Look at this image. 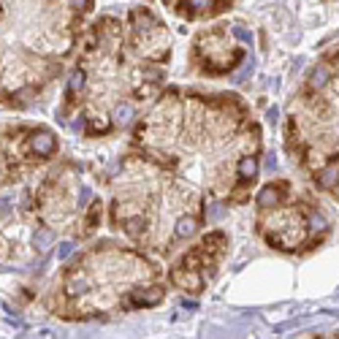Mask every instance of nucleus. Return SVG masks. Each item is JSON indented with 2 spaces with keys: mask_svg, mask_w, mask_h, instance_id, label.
Here are the masks:
<instances>
[{
  "mask_svg": "<svg viewBox=\"0 0 339 339\" xmlns=\"http://www.w3.org/2000/svg\"><path fill=\"white\" fill-rule=\"evenodd\" d=\"M30 149H33L35 155H44V158H47V155H52L54 152V139H52V133H47V130H44V133L33 136V139H30Z\"/></svg>",
  "mask_w": 339,
  "mask_h": 339,
  "instance_id": "1",
  "label": "nucleus"
},
{
  "mask_svg": "<svg viewBox=\"0 0 339 339\" xmlns=\"http://www.w3.org/2000/svg\"><path fill=\"white\" fill-rule=\"evenodd\" d=\"M160 298H163V293L158 291V288H149V291H136L133 293V304H144V307H152V304H158Z\"/></svg>",
  "mask_w": 339,
  "mask_h": 339,
  "instance_id": "2",
  "label": "nucleus"
},
{
  "mask_svg": "<svg viewBox=\"0 0 339 339\" xmlns=\"http://www.w3.org/2000/svg\"><path fill=\"white\" fill-rule=\"evenodd\" d=\"M133 114H136V111H133V106H130V103H120L117 109H114V122L125 128V125H130Z\"/></svg>",
  "mask_w": 339,
  "mask_h": 339,
  "instance_id": "3",
  "label": "nucleus"
},
{
  "mask_svg": "<svg viewBox=\"0 0 339 339\" xmlns=\"http://www.w3.org/2000/svg\"><path fill=\"white\" fill-rule=\"evenodd\" d=\"M179 239H187V236H193L195 234V220L193 217H179L176 220V231H174Z\"/></svg>",
  "mask_w": 339,
  "mask_h": 339,
  "instance_id": "4",
  "label": "nucleus"
},
{
  "mask_svg": "<svg viewBox=\"0 0 339 339\" xmlns=\"http://www.w3.org/2000/svg\"><path fill=\"white\" fill-rule=\"evenodd\" d=\"M239 174H242V179L244 182H252L255 179V174H258V163H255V158H244L239 163Z\"/></svg>",
  "mask_w": 339,
  "mask_h": 339,
  "instance_id": "5",
  "label": "nucleus"
},
{
  "mask_svg": "<svg viewBox=\"0 0 339 339\" xmlns=\"http://www.w3.org/2000/svg\"><path fill=\"white\" fill-rule=\"evenodd\" d=\"M277 198H280V193H277V190H274V185L263 187L261 193H258V204H263V206H271Z\"/></svg>",
  "mask_w": 339,
  "mask_h": 339,
  "instance_id": "6",
  "label": "nucleus"
},
{
  "mask_svg": "<svg viewBox=\"0 0 339 339\" xmlns=\"http://www.w3.org/2000/svg\"><path fill=\"white\" fill-rule=\"evenodd\" d=\"M52 231H35V236H33V242H35V247L38 250H47L49 244H52Z\"/></svg>",
  "mask_w": 339,
  "mask_h": 339,
  "instance_id": "7",
  "label": "nucleus"
},
{
  "mask_svg": "<svg viewBox=\"0 0 339 339\" xmlns=\"http://www.w3.org/2000/svg\"><path fill=\"white\" fill-rule=\"evenodd\" d=\"M326 82H328V71L323 68V65L312 71V76H310V84H312V87H323Z\"/></svg>",
  "mask_w": 339,
  "mask_h": 339,
  "instance_id": "8",
  "label": "nucleus"
},
{
  "mask_svg": "<svg viewBox=\"0 0 339 339\" xmlns=\"http://www.w3.org/2000/svg\"><path fill=\"white\" fill-rule=\"evenodd\" d=\"M84 87V73H82V71H73V73H71V82H68V90H71V93H79V90H82Z\"/></svg>",
  "mask_w": 339,
  "mask_h": 339,
  "instance_id": "9",
  "label": "nucleus"
},
{
  "mask_svg": "<svg viewBox=\"0 0 339 339\" xmlns=\"http://www.w3.org/2000/svg\"><path fill=\"white\" fill-rule=\"evenodd\" d=\"M337 176H339V171H337V169H326L320 176H317V185H320V187H331Z\"/></svg>",
  "mask_w": 339,
  "mask_h": 339,
  "instance_id": "10",
  "label": "nucleus"
},
{
  "mask_svg": "<svg viewBox=\"0 0 339 339\" xmlns=\"http://www.w3.org/2000/svg\"><path fill=\"white\" fill-rule=\"evenodd\" d=\"M206 217H209L212 222L220 220V217H225V206H222V204H209V206H206Z\"/></svg>",
  "mask_w": 339,
  "mask_h": 339,
  "instance_id": "11",
  "label": "nucleus"
},
{
  "mask_svg": "<svg viewBox=\"0 0 339 339\" xmlns=\"http://www.w3.org/2000/svg\"><path fill=\"white\" fill-rule=\"evenodd\" d=\"M68 291H71V293H82V291H87V280H84V277H73V280L68 282Z\"/></svg>",
  "mask_w": 339,
  "mask_h": 339,
  "instance_id": "12",
  "label": "nucleus"
},
{
  "mask_svg": "<svg viewBox=\"0 0 339 339\" xmlns=\"http://www.w3.org/2000/svg\"><path fill=\"white\" fill-rule=\"evenodd\" d=\"M310 228L315 231V234H317V231L323 234V231H326V217H323V215H312L310 217Z\"/></svg>",
  "mask_w": 339,
  "mask_h": 339,
  "instance_id": "13",
  "label": "nucleus"
},
{
  "mask_svg": "<svg viewBox=\"0 0 339 339\" xmlns=\"http://www.w3.org/2000/svg\"><path fill=\"white\" fill-rule=\"evenodd\" d=\"M250 73H252V60H247V65L239 71V73H236V79H234V82H236V84H242L247 76H250Z\"/></svg>",
  "mask_w": 339,
  "mask_h": 339,
  "instance_id": "14",
  "label": "nucleus"
},
{
  "mask_svg": "<svg viewBox=\"0 0 339 339\" xmlns=\"http://www.w3.org/2000/svg\"><path fill=\"white\" fill-rule=\"evenodd\" d=\"M187 6L195 8V11H204V8H209V6H212V0H187L185 8H187Z\"/></svg>",
  "mask_w": 339,
  "mask_h": 339,
  "instance_id": "15",
  "label": "nucleus"
},
{
  "mask_svg": "<svg viewBox=\"0 0 339 339\" xmlns=\"http://www.w3.org/2000/svg\"><path fill=\"white\" fill-rule=\"evenodd\" d=\"M71 252H73V244H71V242H63V244L57 247V258H60V261H65Z\"/></svg>",
  "mask_w": 339,
  "mask_h": 339,
  "instance_id": "16",
  "label": "nucleus"
},
{
  "mask_svg": "<svg viewBox=\"0 0 339 339\" xmlns=\"http://www.w3.org/2000/svg\"><path fill=\"white\" fill-rule=\"evenodd\" d=\"M234 33H236V38H239V41H244V44H252V35H250V33H247V30H244V27H236V30H234Z\"/></svg>",
  "mask_w": 339,
  "mask_h": 339,
  "instance_id": "17",
  "label": "nucleus"
},
{
  "mask_svg": "<svg viewBox=\"0 0 339 339\" xmlns=\"http://www.w3.org/2000/svg\"><path fill=\"white\" fill-rule=\"evenodd\" d=\"M71 130H73V133H82V130H84V117L73 120V122H71Z\"/></svg>",
  "mask_w": 339,
  "mask_h": 339,
  "instance_id": "18",
  "label": "nucleus"
},
{
  "mask_svg": "<svg viewBox=\"0 0 339 339\" xmlns=\"http://www.w3.org/2000/svg\"><path fill=\"white\" fill-rule=\"evenodd\" d=\"M90 201V187H82V190H79V206H84Z\"/></svg>",
  "mask_w": 339,
  "mask_h": 339,
  "instance_id": "19",
  "label": "nucleus"
},
{
  "mask_svg": "<svg viewBox=\"0 0 339 339\" xmlns=\"http://www.w3.org/2000/svg\"><path fill=\"white\" fill-rule=\"evenodd\" d=\"M0 215H11V201H8V198L0 201Z\"/></svg>",
  "mask_w": 339,
  "mask_h": 339,
  "instance_id": "20",
  "label": "nucleus"
},
{
  "mask_svg": "<svg viewBox=\"0 0 339 339\" xmlns=\"http://www.w3.org/2000/svg\"><path fill=\"white\" fill-rule=\"evenodd\" d=\"M266 169H269V171L277 169V158H274V155H269V158H266Z\"/></svg>",
  "mask_w": 339,
  "mask_h": 339,
  "instance_id": "21",
  "label": "nucleus"
},
{
  "mask_svg": "<svg viewBox=\"0 0 339 339\" xmlns=\"http://www.w3.org/2000/svg\"><path fill=\"white\" fill-rule=\"evenodd\" d=\"M73 6H79V8H90V0H71Z\"/></svg>",
  "mask_w": 339,
  "mask_h": 339,
  "instance_id": "22",
  "label": "nucleus"
},
{
  "mask_svg": "<svg viewBox=\"0 0 339 339\" xmlns=\"http://www.w3.org/2000/svg\"><path fill=\"white\" fill-rule=\"evenodd\" d=\"M182 307H187V310H195L198 304H195V301H187V298H185V301H182Z\"/></svg>",
  "mask_w": 339,
  "mask_h": 339,
  "instance_id": "23",
  "label": "nucleus"
}]
</instances>
